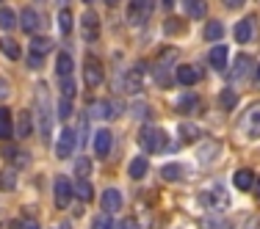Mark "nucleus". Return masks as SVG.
Returning a JSON list of instances; mask_svg holds the SVG:
<instances>
[{
    "instance_id": "c03bdc74",
    "label": "nucleus",
    "mask_w": 260,
    "mask_h": 229,
    "mask_svg": "<svg viewBox=\"0 0 260 229\" xmlns=\"http://www.w3.org/2000/svg\"><path fill=\"white\" fill-rule=\"evenodd\" d=\"M28 66H30V69H39V66H42V55L30 53V55H28Z\"/></svg>"
},
{
    "instance_id": "a18cd8bd",
    "label": "nucleus",
    "mask_w": 260,
    "mask_h": 229,
    "mask_svg": "<svg viewBox=\"0 0 260 229\" xmlns=\"http://www.w3.org/2000/svg\"><path fill=\"white\" fill-rule=\"evenodd\" d=\"M6 97H9V83H6L3 78H0V102H3Z\"/></svg>"
},
{
    "instance_id": "a878e982",
    "label": "nucleus",
    "mask_w": 260,
    "mask_h": 229,
    "mask_svg": "<svg viewBox=\"0 0 260 229\" xmlns=\"http://www.w3.org/2000/svg\"><path fill=\"white\" fill-rule=\"evenodd\" d=\"M0 50H3L6 55H9L11 61H20V55H22L20 45H17L14 39H0Z\"/></svg>"
},
{
    "instance_id": "bb28decb",
    "label": "nucleus",
    "mask_w": 260,
    "mask_h": 229,
    "mask_svg": "<svg viewBox=\"0 0 260 229\" xmlns=\"http://www.w3.org/2000/svg\"><path fill=\"white\" fill-rule=\"evenodd\" d=\"M14 185H17V169L0 171V190H14Z\"/></svg>"
},
{
    "instance_id": "5701e85b",
    "label": "nucleus",
    "mask_w": 260,
    "mask_h": 229,
    "mask_svg": "<svg viewBox=\"0 0 260 229\" xmlns=\"http://www.w3.org/2000/svg\"><path fill=\"white\" fill-rule=\"evenodd\" d=\"M183 6H185V14H188V17H197V20L208 14V3H205V0H185Z\"/></svg>"
},
{
    "instance_id": "b1692460",
    "label": "nucleus",
    "mask_w": 260,
    "mask_h": 229,
    "mask_svg": "<svg viewBox=\"0 0 260 229\" xmlns=\"http://www.w3.org/2000/svg\"><path fill=\"white\" fill-rule=\"evenodd\" d=\"M72 58H70V53H61L58 55V61H55V72H58V78H70L72 75Z\"/></svg>"
},
{
    "instance_id": "79ce46f5",
    "label": "nucleus",
    "mask_w": 260,
    "mask_h": 229,
    "mask_svg": "<svg viewBox=\"0 0 260 229\" xmlns=\"http://www.w3.org/2000/svg\"><path fill=\"white\" fill-rule=\"evenodd\" d=\"M72 116V100H61L58 102V119H70Z\"/></svg>"
},
{
    "instance_id": "f3484780",
    "label": "nucleus",
    "mask_w": 260,
    "mask_h": 229,
    "mask_svg": "<svg viewBox=\"0 0 260 229\" xmlns=\"http://www.w3.org/2000/svg\"><path fill=\"white\" fill-rule=\"evenodd\" d=\"M39 14H36L34 9H22V14H20V28L25 30V33H34L36 28H39Z\"/></svg>"
},
{
    "instance_id": "de8ad7c7",
    "label": "nucleus",
    "mask_w": 260,
    "mask_h": 229,
    "mask_svg": "<svg viewBox=\"0 0 260 229\" xmlns=\"http://www.w3.org/2000/svg\"><path fill=\"white\" fill-rule=\"evenodd\" d=\"M221 3H224L227 9H241V6L246 3V0H221Z\"/></svg>"
},
{
    "instance_id": "9d476101",
    "label": "nucleus",
    "mask_w": 260,
    "mask_h": 229,
    "mask_svg": "<svg viewBox=\"0 0 260 229\" xmlns=\"http://www.w3.org/2000/svg\"><path fill=\"white\" fill-rule=\"evenodd\" d=\"M83 80H86V86H91V89L103 86L105 72H103L100 61H94V58H89V61H86V66H83Z\"/></svg>"
},
{
    "instance_id": "603ef678",
    "label": "nucleus",
    "mask_w": 260,
    "mask_h": 229,
    "mask_svg": "<svg viewBox=\"0 0 260 229\" xmlns=\"http://www.w3.org/2000/svg\"><path fill=\"white\" fill-rule=\"evenodd\" d=\"M58 6H61V9H64V6H67V0H58Z\"/></svg>"
},
{
    "instance_id": "4468645a",
    "label": "nucleus",
    "mask_w": 260,
    "mask_h": 229,
    "mask_svg": "<svg viewBox=\"0 0 260 229\" xmlns=\"http://www.w3.org/2000/svg\"><path fill=\"white\" fill-rule=\"evenodd\" d=\"M249 69H252V58L249 55H238V58H235V66L230 69V80H244L249 75Z\"/></svg>"
},
{
    "instance_id": "7ed1b4c3",
    "label": "nucleus",
    "mask_w": 260,
    "mask_h": 229,
    "mask_svg": "<svg viewBox=\"0 0 260 229\" xmlns=\"http://www.w3.org/2000/svg\"><path fill=\"white\" fill-rule=\"evenodd\" d=\"M152 9H155V0H130L127 6V20L133 25H141L152 17Z\"/></svg>"
},
{
    "instance_id": "2f4dec72",
    "label": "nucleus",
    "mask_w": 260,
    "mask_h": 229,
    "mask_svg": "<svg viewBox=\"0 0 260 229\" xmlns=\"http://www.w3.org/2000/svg\"><path fill=\"white\" fill-rule=\"evenodd\" d=\"M197 105H200V100H197L194 94H183L180 100H177V110H180V113H188V110H194Z\"/></svg>"
},
{
    "instance_id": "20e7f679",
    "label": "nucleus",
    "mask_w": 260,
    "mask_h": 229,
    "mask_svg": "<svg viewBox=\"0 0 260 229\" xmlns=\"http://www.w3.org/2000/svg\"><path fill=\"white\" fill-rule=\"evenodd\" d=\"M39 127H42V135H50L53 130V113H50V97H47V89L39 86Z\"/></svg>"
},
{
    "instance_id": "f03ea898",
    "label": "nucleus",
    "mask_w": 260,
    "mask_h": 229,
    "mask_svg": "<svg viewBox=\"0 0 260 229\" xmlns=\"http://www.w3.org/2000/svg\"><path fill=\"white\" fill-rule=\"evenodd\" d=\"M197 202H200L205 210H213V213H216V210H224L227 204H230V196H227V190L219 185V188H208V190H202V194L197 196Z\"/></svg>"
},
{
    "instance_id": "c9c22d12",
    "label": "nucleus",
    "mask_w": 260,
    "mask_h": 229,
    "mask_svg": "<svg viewBox=\"0 0 260 229\" xmlns=\"http://www.w3.org/2000/svg\"><path fill=\"white\" fill-rule=\"evenodd\" d=\"M180 138L185 141V144H194V141L200 138V127H194V125H180Z\"/></svg>"
},
{
    "instance_id": "412c9836",
    "label": "nucleus",
    "mask_w": 260,
    "mask_h": 229,
    "mask_svg": "<svg viewBox=\"0 0 260 229\" xmlns=\"http://www.w3.org/2000/svg\"><path fill=\"white\" fill-rule=\"evenodd\" d=\"M14 135V125H11V113H9V108H3L0 105V138H11Z\"/></svg>"
},
{
    "instance_id": "c85d7f7f",
    "label": "nucleus",
    "mask_w": 260,
    "mask_h": 229,
    "mask_svg": "<svg viewBox=\"0 0 260 229\" xmlns=\"http://www.w3.org/2000/svg\"><path fill=\"white\" fill-rule=\"evenodd\" d=\"M221 33H224V28H221V22H208L205 25V39L208 42H213V45H219V39H221Z\"/></svg>"
},
{
    "instance_id": "393cba45",
    "label": "nucleus",
    "mask_w": 260,
    "mask_h": 229,
    "mask_svg": "<svg viewBox=\"0 0 260 229\" xmlns=\"http://www.w3.org/2000/svg\"><path fill=\"white\" fill-rule=\"evenodd\" d=\"M127 174L133 179H141L147 174V160L144 158H133V160H130V166H127Z\"/></svg>"
},
{
    "instance_id": "49530a36",
    "label": "nucleus",
    "mask_w": 260,
    "mask_h": 229,
    "mask_svg": "<svg viewBox=\"0 0 260 229\" xmlns=\"http://www.w3.org/2000/svg\"><path fill=\"white\" fill-rule=\"evenodd\" d=\"M119 229H141V226L136 224L133 218H125V221H122V224H119Z\"/></svg>"
},
{
    "instance_id": "39448f33",
    "label": "nucleus",
    "mask_w": 260,
    "mask_h": 229,
    "mask_svg": "<svg viewBox=\"0 0 260 229\" xmlns=\"http://www.w3.org/2000/svg\"><path fill=\"white\" fill-rule=\"evenodd\" d=\"M125 86H127L130 94L144 91V86H147V64H133V66H130V72L125 78Z\"/></svg>"
},
{
    "instance_id": "72a5a7b5",
    "label": "nucleus",
    "mask_w": 260,
    "mask_h": 229,
    "mask_svg": "<svg viewBox=\"0 0 260 229\" xmlns=\"http://www.w3.org/2000/svg\"><path fill=\"white\" fill-rule=\"evenodd\" d=\"M17 25V14L11 9H0V28L3 30H11Z\"/></svg>"
},
{
    "instance_id": "9b49d317",
    "label": "nucleus",
    "mask_w": 260,
    "mask_h": 229,
    "mask_svg": "<svg viewBox=\"0 0 260 229\" xmlns=\"http://www.w3.org/2000/svg\"><path fill=\"white\" fill-rule=\"evenodd\" d=\"M100 204H103V213H105V215H114V213H119V210H122V194H119L116 188H108V190L103 194Z\"/></svg>"
},
{
    "instance_id": "cd10ccee",
    "label": "nucleus",
    "mask_w": 260,
    "mask_h": 229,
    "mask_svg": "<svg viewBox=\"0 0 260 229\" xmlns=\"http://www.w3.org/2000/svg\"><path fill=\"white\" fill-rule=\"evenodd\" d=\"M219 149H221V146L216 144V141H205V144H202V149H200V160H202V163H210V160L219 155Z\"/></svg>"
},
{
    "instance_id": "c756f323",
    "label": "nucleus",
    "mask_w": 260,
    "mask_h": 229,
    "mask_svg": "<svg viewBox=\"0 0 260 229\" xmlns=\"http://www.w3.org/2000/svg\"><path fill=\"white\" fill-rule=\"evenodd\" d=\"M30 47H34L36 55H45V53L53 50V39H47V36H36V39L30 42Z\"/></svg>"
},
{
    "instance_id": "5fc2aeb1",
    "label": "nucleus",
    "mask_w": 260,
    "mask_h": 229,
    "mask_svg": "<svg viewBox=\"0 0 260 229\" xmlns=\"http://www.w3.org/2000/svg\"><path fill=\"white\" fill-rule=\"evenodd\" d=\"M257 194H260V182H257Z\"/></svg>"
},
{
    "instance_id": "4be33fe9",
    "label": "nucleus",
    "mask_w": 260,
    "mask_h": 229,
    "mask_svg": "<svg viewBox=\"0 0 260 229\" xmlns=\"http://www.w3.org/2000/svg\"><path fill=\"white\" fill-rule=\"evenodd\" d=\"M6 158H9L11 163L17 166V169H28V166H30V155L14 149V146H9V149H6Z\"/></svg>"
},
{
    "instance_id": "2eb2a0df",
    "label": "nucleus",
    "mask_w": 260,
    "mask_h": 229,
    "mask_svg": "<svg viewBox=\"0 0 260 229\" xmlns=\"http://www.w3.org/2000/svg\"><path fill=\"white\" fill-rule=\"evenodd\" d=\"M111 146H114L111 133H108V130H100V133H97V138H94V152H97V158H108Z\"/></svg>"
},
{
    "instance_id": "1a4fd4ad",
    "label": "nucleus",
    "mask_w": 260,
    "mask_h": 229,
    "mask_svg": "<svg viewBox=\"0 0 260 229\" xmlns=\"http://www.w3.org/2000/svg\"><path fill=\"white\" fill-rule=\"evenodd\" d=\"M116 113H119L116 102H108V100H97V102H91V108H89V119H100V122L114 119Z\"/></svg>"
},
{
    "instance_id": "423d86ee",
    "label": "nucleus",
    "mask_w": 260,
    "mask_h": 229,
    "mask_svg": "<svg viewBox=\"0 0 260 229\" xmlns=\"http://www.w3.org/2000/svg\"><path fill=\"white\" fill-rule=\"evenodd\" d=\"M53 194H55V207L64 210L67 204L72 202V196H75V188H72V182L67 177H55L53 182Z\"/></svg>"
},
{
    "instance_id": "6e6552de",
    "label": "nucleus",
    "mask_w": 260,
    "mask_h": 229,
    "mask_svg": "<svg viewBox=\"0 0 260 229\" xmlns=\"http://www.w3.org/2000/svg\"><path fill=\"white\" fill-rule=\"evenodd\" d=\"M80 33H83L86 42L100 39V17H97L94 11H86V14L80 17Z\"/></svg>"
},
{
    "instance_id": "f257e3e1",
    "label": "nucleus",
    "mask_w": 260,
    "mask_h": 229,
    "mask_svg": "<svg viewBox=\"0 0 260 229\" xmlns=\"http://www.w3.org/2000/svg\"><path fill=\"white\" fill-rule=\"evenodd\" d=\"M139 144L144 152H172V144H169V138H166V133L160 127H152V125L141 127Z\"/></svg>"
},
{
    "instance_id": "f704fd0d",
    "label": "nucleus",
    "mask_w": 260,
    "mask_h": 229,
    "mask_svg": "<svg viewBox=\"0 0 260 229\" xmlns=\"http://www.w3.org/2000/svg\"><path fill=\"white\" fill-rule=\"evenodd\" d=\"M75 196H78V199H83V202H91V196H94V188H91L86 179H80V182L75 185Z\"/></svg>"
},
{
    "instance_id": "6ab92c4d",
    "label": "nucleus",
    "mask_w": 260,
    "mask_h": 229,
    "mask_svg": "<svg viewBox=\"0 0 260 229\" xmlns=\"http://www.w3.org/2000/svg\"><path fill=\"white\" fill-rule=\"evenodd\" d=\"M197 78H200V72H197L194 66H188V64H180V66H177V72H175V80H177V83H183V86L197 83Z\"/></svg>"
},
{
    "instance_id": "6e6d98bb",
    "label": "nucleus",
    "mask_w": 260,
    "mask_h": 229,
    "mask_svg": "<svg viewBox=\"0 0 260 229\" xmlns=\"http://www.w3.org/2000/svg\"><path fill=\"white\" fill-rule=\"evenodd\" d=\"M83 3H91V0H83Z\"/></svg>"
},
{
    "instance_id": "37998d69",
    "label": "nucleus",
    "mask_w": 260,
    "mask_h": 229,
    "mask_svg": "<svg viewBox=\"0 0 260 229\" xmlns=\"http://www.w3.org/2000/svg\"><path fill=\"white\" fill-rule=\"evenodd\" d=\"M17 229H39V221L30 218V215H28V218H22L20 224H17Z\"/></svg>"
},
{
    "instance_id": "58836bf2",
    "label": "nucleus",
    "mask_w": 260,
    "mask_h": 229,
    "mask_svg": "<svg viewBox=\"0 0 260 229\" xmlns=\"http://www.w3.org/2000/svg\"><path fill=\"white\" fill-rule=\"evenodd\" d=\"M75 171L86 179V177L91 174V160H89V158H78V160H75Z\"/></svg>"
},
{
    "instance_id": "aec40b11",
    "label": "nucleus",
    "mask_w": 260,
    "mask_h": 229,
    "mask_svg": "<svg viewBox=\"0 0 260 229\" xmlns=\"http://www.w3.org/2000/svg\"><path fill=\"white\" fill-rule=\"evenodd\" d=\"M14 133H20V138H28V135L34 133V122H30V113H28V110H20Z\"/></svg>"
},
{
    "instance_id": "ea45409f",
    "label": "nucleus",
    "mask_w": 260,
    "mask_h": 229,
    "mask_svg": "<svg viewBox=\"0 0 260 229\" xmlns=\"http://www.w3.org/2000/svg\"><path fill=\"white\" fill-rule=\"evenodd\" d=\"M202 229H230V221H216V218H202Z\"/></svg>"
},
{
    "instance_id": "0eeeda50",
    "label": "nucleus",
    "mask_w": 260,
    "mask_h": 229,
    "mask_svg": "<svg viewBox=\"0 0 260 229\" xmlns=\"http://www.w3.org/2000/svg\"><path fill=\"white\" fill-rule=\"evenodd\" d=\"M72 152H75V130L72 127H64L58 135V141H55V158H72Z\"/></svg>"
},
{
    "instance_id": "3c124183",
    "label": "nucleus",
    "mask_w": 260,
    "mask_h": 229,
    "mask_svg": "<svg viewBox=\"0 0 260 229\" xmlns=\"http://www.w3.org/2000/svg\"><path fill=\"white\" fill-rule=\"evenodd\" d=\"M105 3H108V6H116V3H119V0H105Z\"/></svg>"
},
{
    "instance_id": "864d4df0",
    "label": "nucleus",
    "mask_w": 260,
    "mask_h": 229,
    "mask_svg": "<svg viewBox=\"0 0 260 229\" xmlns=\"http://www.w3.org/2000/svg\"><path fill=\"white\" fill-rule=\"evenodd\" d=\"M257 80H260V66H257Z\"/></svg>"
},
{
    "instance_id": "a19ab883",
    "label": "nucleus",
    "mask_w": 260,
    "mask_h": 229,
    "mask_svg": "<svg viewBox=\"0 0 260 229\" xmlns=\"http://www.w3.org/2000/svg\"><path fill=\"white\" fill-rule=\"evenodd\" d=\"M91 229H114V221H111V215H97Z\"/></svg>"
},
{
    "instance_id": "a211bd4d",
    "label": "nucleus",
    "mask_w": 260,
    "mask_h": 229,
    "mask_svg": "<svg viewBox=\"0 0 260 229\" xmlns=\"http://www.w3.org/2000/svg\"><path fill=\"white\" fill-rule=\"evenodd\" d=\"M252 36H255V25H252V20H241L238 25H235V42H238V45L252 42Z\"/></svg>"
},
{
    "instance_id": "ddd939ff",
    "label": "nucleus",
    "mask_w": 260,
    "mask_h": 229,
    "mask_svg": "<svg viewBox=\"0 0 260 229\" xmlns=\"http://www.w3.org/2000/svg\"><path fill=\"white\" fill-rule=\"evenodd\" d=\"M227 47L224 45H216L213 50H210V55H208V61H210V66H213V69H219V72H224L227 69Z\"/></svg>"
},
{
    "instance_id": "e433bc0d",
    "label": "nucleus",
    "mask_w": 260,
    "mask_h": 229,
    "mask_svg": "<svg viewBox=\"0 0 260 229\" xmlns=\"http://www.w3.org/2000/svg\"><path fill=\"white\" fill-rule=\"evenodd\" d=\"M75 80L72 78H61V100H72L75 97Z\"/></svg>"
},
{
    "instance_id": "dca6fc26",
    "label": "nucleus",
    "mask_w": 260,
    "mask_h": 229,
    "mask_svg": "<svg viewBox=\"0 0 260 229\" xmlns=\"http://www.w3.org/2000/svg\"><path fill=\"white\" fill-rule=\"evenodd\" d=\"M233 185L238 190H252V185H255V174H252L249 169H238L233 174Z\"/></svg>"
},
{
    "instance_id": "473e14b6",
    "label": "nucleus",
    "mask_w": 260,
    "mask_h": 229,
    "mask_svg": "<svg viewBox=\"0 0 260 229\" xmlns=\"http://www.w3.org/2000/svg\"><path fill=\"white\" fill-rule=\"evenodd\" d=\"M219 105H221L224 110H233L235 105H238V97H235V91H230V89L221 91V94H219Z\"/></svg>"
},
{
    "instance_id": "7c9ffc66",
    "label": "nucleus",
    "mask_w": 260,
    "mask_h": 229,
    "mask_svg": "<svg viewBox=\"0 0 260 229\" xmlns=\"http://www.w3.org/2000/svg\"><path fill=\"white\" fill-rule=\"evenodd\" d=\"M160 174H164V179H169V182H172V179L177 182V179H183V166H177V163H166L164 169H160Z\"/></svg>"
},
{
    "instance_id": "09e8293b",
    "label": "nucleus",
    "mask_w": 260,
    "mask_h": 229,
    "mask_svg": "<svg viewBox=\"0 0 260 229\" xmlns=\"http://www.w3.org/2000/svg\"><path fill=\"white\" fill-rule=\"evenodd\" d=\"M164 6H166V9H172V6H175V0H164Z\"/></svg>"
},
{
    "instance_id": "f8f14e48",
    "label": "nucleus",
    "mask_w": 260,
    "mask_h": 229,
    "mask_svg": "<svg viewBox=\"0 0 260 229\" xmlns=\"http://www.w3.org/2000/svg\"><path fill=\"white\" fill-rule=\"evenodd\" d=\"M244 127L249 133V138H260V105H252L244 116Z\"/></svg>"
},
{
    "instance_id": "4c0bfd02",
    "label": "nucleus",
    "mask_w": 260,
    "mask_h": 229,
    "mask_svg": "<svg viewBox=\"0 0 260 229\" xmlns=\"http://www.w3.org/2000/svg\"><path fill=\"white\" fill-rule=\"evenodd\" d=\"M58 30H61L64 36L72 30V14H70L67 9H61V11H58Z\"/></svg>"
},
{
    "instance_id": "8fccbe9b",
    "label": "nucleus",
    "mask_w": 260,
    "mask_h": 229,
    "mask_svg": "<svg viewBox=\"0 0 260 229\" xmlns=\"http://www.w3.org/2000/svg\"><path fill=\"white\" fill-rule=\"evenodd\" d=\"M53 229H70V224H55Z\"/></svg>"
}]
</instances>
